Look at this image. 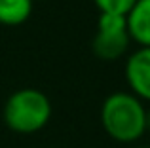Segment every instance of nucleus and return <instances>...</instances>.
Wrapping results in <instances>:
<instances>
[{
  "mask_svg": "<svg viewBox=\"0 0 150 148\" xmlns=\"http://www.w3.org/2000/svg\"><path fill=\"white\" fill-rule=\"evenodd\" d=\"M4 123L11 131L30 135L46 127L51 118V103L44 91L23 87L13 91L4 103Z\"/></svg>",
  "mask_w": 150,
  "mask_h": 148,
  "instance_id": "2",
  "label": "nucleus"
},
{
  "mask_svg": "<svg viewBox=\"0 0 150 148\" xmlns=\"http://www.w3.org/2000/svg\"><path fill=\"white\" fill-rule=\"evenodd\" d=\"M33 11V0H0V23L21 25Z\"/></svg>",
  "mask_w": 150,
  "mask_h": 148,
  "instance_id": "6",
  "label": "nucleus"
},
{
  "mask_svg": "<svg viewBox=\"0 0 150 148\" xmlns=\"http://www.w3.org/2000/svg\"><path fill=\"white\" fill-rule=\"evenodd\" d=\"M129 32L125 15L99 13L97 32L93 36V51L101 59H118L129 46Z\"/></svg>",
  "mask_w": 150,
  "mask_h": 148,
  "instance_id": "3",
  "label": "nucleus"
},
{
  "mask_svg": "<svg viewBox=\"0 0 150 148\" xmlns=\"http://www.w3.org/2000/svg\"><path fill=\"white\" fill-rule=\"evenodd\" d=\"M125 78L133 95L141 101H150V48L141 46L127 57Z\"/></svg>",
  "mask_w": 150,
  "mask_h": 148,
  "instance_id": "4",
  "label": "nucleus"
},
{
  "mask_svg": "<svg viewBox=\"0 0 150 148\" xmlns=\"http://www.w3.org/2000/svg\"><path fill=\"white\" fill-rule=\"evenodd\" d=\"M135 148H148V146H135Z\"/></svg>",
  "mask_w": 150,
  "mask_h": 148,
  "instance_id": "9",
  "label": "nucleus"
},
{
  "mask_svg": "<svg viewBox=\"0 0 150 148\" xmlns=\"http://www.w3.org/2000/svg\"><path fill=\"white\" fill-rule=\"evenodd\" d=\"M146 108L127 91H114L103 101L101 123L108 137L118 142H135L146 133Z\"/></svg>",
  "mask_w": 150,
  "mask_h": 148,
  "instance_id": "1",
  "label": "nucleus"
},
{
  "mask_svg": "<svg viewBox=\"0 0 150 148\" xmlns=\"http://www.w3.org/2000/svg\"><path fill=\"white\" fill-rule=\"evenodd\" d=\"M129 38L150 48V0H137L135 6L125 15Z\"/></svg>",
  "mask_w": 150,
  "mask_h": 148,
  "instance_id": "5",
  "label": "nucleus"
},
{
  "mask_svg": "<svg viewBox=\"0 0 150 148\" xmlns=\"http://www.w3.org/2000/svg\"><path fill=\"white\" fill-rule=\"evenodd\" d=\"M144 123H146V131H150V108L146 110V118H144Z\"/></svg>",
  "mask_w": 150,
  "mask_h": 148,
  "instance_id": "8",
  "label": "nucleus"
},
{
  "mask_svg": "<svg viewBox=\"0 0 150 148\" xmlns=\"http://www.w3.org/2000/svg\"><path fill=\"white\" fill-rule=\"evenodd\" d=\"M101 13H114V15H127L129 10L135 6L137 0H93Z\"/></svg>",
  "mask_w": 150,
  "mask_h": 148,
  "instance_id": "7",
  "label": "nucleus"
}]
</instances>
